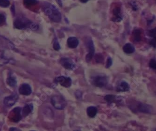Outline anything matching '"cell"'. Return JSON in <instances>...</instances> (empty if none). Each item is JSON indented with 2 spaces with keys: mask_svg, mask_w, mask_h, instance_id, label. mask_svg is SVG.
<instances>
[{
  "mask_svg": "<svg viewBox=\"0 0 156 131\" xmlns=\"http://www.w3.org/2000/svg\"><path fill=\"white\" fill-rule=\"evenodd\" d=\"M112 59L110 58H108L107 60V65H106V67L109 68L112 65Z\"/></svg>",
  "mask_w": 156,
  "mask_h": 131,
  "instance_id": "32",
  "label": "cell"
},
{
  "mask_svg": "<svg viewBox=\"0 0 156 131\" xmlns=\"http://www.w3.org/2000/svg\"><path fill=\"white\" fill-rule=\"evenodd\" d=\"M91 82L92 85L98 87H103L108 83L107 77L103 75H97L91 77Z\"/></svg>",
  "mask_w": 156,
  "mask_h": 131,
  "instance_id": "2",
  "label": "cell"
},
{
  "mask_svg": "<svg viewBox=\"0 0 156 131\" xmlns=\"http://www.w3.org/2000/svg\"><path fill=\"white\" fill-rule=\"evenodd\" d=\"M89 0H79V1H81V3H86Z\"/></svg>",
  "mask_w": 156,
  "mask_h": 131,
  "instance_id": "37",
  "label": "cell"
},
{
  "mask_svg": "<svg viewBox=\"0 0 156 131\" xmlns=\"http://www.w3.org/2000/svg\"><path fill=\"white\" fill-rule=\"evenodd\" d=\"M53 49L55 50H58L61 49V46L59 45V42L57 39H56L53 43Z\"/></svg>",
  "mask_w": 156,
  "mask_h": 131,
  "instance_id": "27",
  "label": "cell"
},
{
  "mask_svg": "<svg viewBox=\"0 0 156 131\" xmlns=\"http://www.w3.org/2000/svg\"><path fill=\"white\" fill-rule=\"evenodd\" d=\"M141 31L139 29H136L133 31L132 35L134 41L136 42H139L141 40Z\"/></svg>",
  "mask_w": 156,
  "mask_h": 131,
  "instance_id": "20",
  "label": "cell"
},
{
  "mask_svg": "<svg viewBox=\"0 0 156 131\" xmlns=\"http://www.w3.org/2000/svg\"><path fill=\"white\" fill-rule=\"evenodd\" d=\"M148 35L151 38H153L156 36V27L152 30H150L148 31Z\"/></svg>",
  "mask_w": 156,
  "mask_h": 131,
  "instance_id": "26",
  "label": "cell"
},
{
  "mask_svg": "<svg viewBox=\"0 0 156 131\" xmlns=\"http://www.w3.org/2000/svg\"><path fill=\"white\" fill-rule=\"evenodd\" d=\"M130 108L134 112H139L145 114H151L153 112V107L151 105L142 103H136V105H134V107L131 106Z\"/></svg>",
  "mask_w": 156,
  "mask_h": 131,
  "instance_id": "3",
  "label": "cell"
},
{
  "mask_svg": "<svg viewBox=\"0 0 156 131\" xmlns=\"http://www.w3.org/2000/svg\"><path fill=\"white\" fill-rule=\"evenodd\" d=\"M114 17L112 19L113 21L115 22H120L122 20V15L121 14V8L116 7L113 10Z\"/></svg>",
  "mask_w": 156,
  "mask_h": 131,
  "instance_id": "12",
  "label": "cell"
},
{
  "mask_svg": "<svg viewBox=\"0 0 156 131\" xmlns=\"http://www.w3.org/2000/svg\"><path fill=\"white\" fill-rule=\"evenodd\" d=\"M52 105L57 109L62 110L65 108L67 103L64 97L59 95H55L51 98Z\"/></svg>",
  "mask_w": 156,
  "mask_h": 131,
  "instance_id": "4",
  "label": "cell"
},
{
  "mask_svg": "<svg viewBox=\"0 0 156 131\" xmlns=\"http://www.w3.org/2000/svg\"><path fill=\"white\" fill-rule=\"evenodd\" d=\"M55 83H58L65 87L68 88L72 85V79L69 77L64 76H59L56 77L54 80Z\"/></svg>",
  "mask_w": 156,
  "mask_h": 131,
  "instance_id": "7",
  "label": "cell"
},
{
  "mask_svg": "<svg viewBox=\"0 0 156 131\" xmlns=\"http://www.w3.org/2000/svg\"><path fill=\"white\" fill-rule=\"evenodd\" d=\"M130 87L128 83L125 81H122L117 85L116 91L118 92H125L130 90Z\"/></svg>",
  "mask_w": 156,
  "mask_h": 131,
  "instance_id": "14",
  "label": "cell"
},
{
  "mask_svg": "<svg viewBox=\"0 0 156 131\" xmlns=\"http://www.w3.org/2000/svg\"><path fill=\"white\" fill-rule=\"evenodd\" d=\"M95 60L97 63H102L103 62L104 58L101 54H97L95 56Z\"/></svg>",
  "mask_w": 156,
  "mask_h": 131,
  "instance_id": "24",
  "label": "cell"
},
{
  "mask_svg": "<svg viewBox=\"0 0 156 131\" xmlns=\"http://www.w3.org/2000/svg\"><path fill=\"white\" fill-rule=\"evenodd\" d=\"M33 110V105L32 104H27L22 109V116L26 117L29 114H30Z\"/></svg>",
  "mask_w": 156,
  "mask_h": 131,
  "instance_id": "15",
  "label": "cell"
},
{
  "mask_svg": "<svg viewBox=\"0 0 156 131\" xmlns=\"http://www.w3.org/2000/svg\"><path fill=\"white\" fill-rule=\"evenodd\" d=\"M18 99V96L16 93H14L12 95L6 97L3 100V103L5 106L7 107H11L14 105L17 102Z\"/></svg>",
  "mask_w": 156,
  "mask_h": 131,
  "instance_id": "8",
  "label": "cell"
},
{
  "mask_svg": "<svg viewBox=\"0 0 156 131\" xmlns=\"http://www.w3.org/2000/svg\"><path fill=\"white\" fill-rule=\"evenodd\" d=\"M10 59L5 55L3 50H0V66L8 64L10 62Z\"/></svg>",
  "mask_w": 156,
  "mask_h": 131,
  "instance_id": "16",
  "label": "cell"
},
{
  "mask_svg": "<svg viewBox=\"0 0 156 131\" xmlns=\"http://www.w3.org/2000/svg\"><path fill=\"white\" fill-rule=\"evenodd\" d=\"M105 99L108 104H110L112 103L116 102V97L112 95H107L105 97Z\"/></svg>",
  "mask_w": 156,
  "mask_h": 131,
  "instance_id": "21",
  "label": "cell"
},
{
  "mask_svg": "<svg viewBox=\"0 0 156 131\" xmlns=\"http://www.w3.org/2000/svg\"><path fill=\"white\" fill-rule=\"evenodd\" d=\"M6 23V17L3 14L0 13V26H3Z\"/></svg>",
  "mask_w": 156,
  "mask_h": 131,
  "instance_id": "28",
  "label": "cell"
},
{
  "mask_svg": "<svg viewBox=\"0 0 156 131\" xmlns=\"http://www.w3.org/2000/svg\"><path fill=\"white\" fill-rule=\"evenodd\" d=\"M38 25L35 23H32L30 25V29H32V30H37L38 29Z\"/></svg>",
  "mask_w": 156,
  "mask_h": 131,
  "instance_id": "31",
  "label": "cell"
},
{
  "mask_svg": "<svg viewBox=\"0 0 156 131\" xmlns=\"http://www.w3.org/2000/svg\"><path fill=\"white\" fill-rule=\"evenodd\" d=\"M154 20V18H152V19H151V20H148V25H151V24H152V23H153V21Z\"/></svg>",
  "mask_w": 156,
  "mask_h": 131,
  "instance_id": "34",
  "label": "cell"
},
{
  "mask_svg": "<svg viewBox=\"0 0 156 131\" xmlns=\"http://www.w3.org/2000/svg\"><path fill=\"white\" fill-rule=\"evenodd\" d=\"M11 9V11L13 15H15V5L14 4H13L12 5L11 8L10 9Z\"/></svg>",
  "mask_w": 156,
  "mask_h": 131,
  "instance_id": "33",
  "label": "cell"
},
{
  "mask_svg": "<svg viewBox=\"0 0 156 131\" xmlns=\"http://www.w3.org/2000/svg\"><path fill=\"white\" fill-rule=\"evenodd\" d=\"M130 5L132 6V9L134 11H136V10L139 9V7L137 5V3H136V1L134 0H133L131 1V3H130Z\"/></svg>",
  "mask_w": 156,
  "mask_h": 131,
  "instance_id": "29",
  "label": "cell"
},
{
  "mask_svg": "<svg viewBox=\"0 0 156 131\" xmlns=\"http://www.w3.org/2000/svg\"><path fill=\"white\" fill-rule=\"evenodd\" d=\"M57 3L60 6H62V0H57Z\"/></svg>",
  "mask_w": 156,
  "mask_h": 131,
  "instance_id": "35",
  "label": "cell"
},
{
  "mask_svg": "<svg viewBox=\"0 0 156 131\" xmlns=\"http://www.w3.org/2000/svg\"><path fill=\"white\" fill-rule=\"evenodd\" d=\"M7 83L10 87H15L16 86L17 84L16 77L14 76H13L11 74H9V77L7 79Z\"/></svg>",
  "mask_w": 156,
  "mask_h": 131,
  "instance_id": "17",
  "label": "cell"
},
{
  "mask_svg": "<svg viewBox=\"0 0 156 131\" xmlns=\"http://www.w3.org/2000/svg\"><path fill=\"white\" fill-rule=\"evenodd\" d=\"M22 108L20 107H17L13 109L9 114V119L13 122H18L22 119Z\"/></svg>",
  "mask_w": 156,
  "mask_h": 131,
  "instance_id": "6",
  "label": "cell"
},
{
  "mask_svg": "<svg viewBox=\"0 0 156 131\" xmlns=\"http://www.w3.org/2000/svg\"><path fill=\"white\" fill-rule=\"evenodd\" d=\"M10 5L9 0H0V7L3 8H7Z\"/></svg>",
  "mask_w": 156,
  "mask_h": 131,
  "instance_id": "23",
  "label": "cell"
},
{
  "mask_svg": "<svg viewBox=\"0 0 156 131\" xmlns=\"http://www.w3.org/2000/svg\"><path fill=\"white\" fill-rule=\"evenodd\" d=\"M60 63L63 67L67 70H73L76 67L75 63L68 58H62L60 60Z\"/></svg>",
  "mask_w": 156,
  "mask_h": 131,
  "instance_id": "9",
  "label": "cell"
},
{
  "mask_svg": "<svg viewBox=\"0 0 156 131\" xmlns=\"http://www.w3.org/2000/svg\"><path fill=\"white\" fill-rule=\"evenodd\" d=\"M43 9L45 15L52 21L55 23H59L61 21V14L54 5L49 3H45L44 4Z\"/></svg>",
  "mask_w": 156,
  "mask_h": 131,
  "instance_id": "1",
  "label": "cell"
},
{
  "mask_svg": "<svg viewBox=\"0 0 156 131\" xmlns=\"http://www.w3.org/2000/svg\"><path fill=\"white\" fill-rule=\"evenodd\" d=\"M149 44L153 47L156 48V36L152 38L149 42Z\"/></svg>",
  "mask_w": 156,
  "mask_h": 131,
  "instance_id": "30",
  "label": "cell"
},
{
  "mask_svg": "<svg viewBox=\"0 0 156 131\" xmlns=\"http://www.w3.org/2000/svg\"><path fill=\"white\" fill-rule=\"evenodd\" d=\"M123 50L126 54H132L135 51V48L133 45L130 43L126 44L123 47Z\"/></svg>",
  "mask_w": 156,
  "mask_h": 131,
  "instance_id": "18",
  "label": "cell"
},
{
  "mask_svg": "<svg viewBox=\"0 0 156 131\" xmlns=\"http://www.w3.org/2000/svg\"><path fill=\"white\" fill-rule=\"evenodd\" d=\"M67 42L68 46L71 49H75L77 47L79 44V40L75 37H70L68 38Z\"/></svg>",
  "mask_w": 156,
  "mask_h": 131,
  "instance_id": "13",
  "label": "cell"
},
{
  "mask_svg": "<svg viewBox=\"0 0 156 131\" xmlns=\"http://www.w3.org/2000/svg\"><path fill=\"white\" fill-rule=\"evenodd\" d=\"M32 21L25 18L20 17L17 18L14 21V27L18 30H24L30 27Z\"/></svg>",
  "mask_w": 156,
  "mask_h": 131,
  "instance_id": "5",
  "label": "cell"
},
{
  "mask_svg": "<svg viewBox=\"0 0 156 131\" xmlns=\"http://www.w3.org/2000/svg\"><path fill=\"white\" fill-rule=\"evenodd\" d=\"M9 131H18L19 129H18L17 128H14V127H12V128H10L9 129Z\"/></svg>",
  "mask_w": 156,
  "mask_h": 131,
  "instance_id": "36",
  "label": "cell"
},
{
  "mask_svg": "<svg viewBox=\"0 0 156 131\" xmlns=\"http://www.w3.org/2000/svg\"><path fill=\"white\" fill-rule=\"evenodd\" d=\"M19 93L21 95L25 96L30 95L32 93V87L28 84L25 83L22 84L19 87Z\"/></svg>",
  "mask_w": 156,
  "mask_h": 131,
  "instance_id": "11",
  "label": "cell"
},
{
  "mask_svg": "<svg viewBox=\"0 0 156 131\" xmlns=\"http://www.w3.org/2000/svg\"><path fill=\"white\" fill-rule=\"evenodd\" d=\"M149 65L150 67L154 70H156V59H151V60H150Z\"/></svg>",
  "mask_w": 156,
  "mask_h": 131,
  "instance_id": "25",
  "label": "cell"
},
{
  "mask_svg": "<svg viewBox=\"0 0 156 131\" xmlns=\"http://www.w3.org/2000/svg\"><path fill=\"white\" fill-rule=\"evenodd\" d=\"M97 108L95 106H90L87 108V114L90 118H93L95 117L97 113Z\"/></svg>",
  "mask_w": 156,
  "mask_h": 131,
  "instance_id": "19",
  "label": "cell"
},
{
  "mask_svg": "<svg viewBox=\"0 0 156 131\" xmlns=\"http://www.w3.org/2000/svg\"><path fill=\"white\" fill-rule=\"evenodd\" d=\"M38 3L37 0H24V4L28 6L36 5Z\"/></svg>",
  "mask_w": 156,
  "mask_h": 131,
  "instance_id": "22",
  "label": "cell"
},
{
  "mask_svg": "<svg viewBox=\"0 0 156 131\" xmlns=\"http://www.w3.org/2000/svg\"><path fill=\"white\" fill-rule=\"evenodd\" d=\"M87 47L88 48V53L86 56V61L87 62L90 61L93 57L95 53V47L93 45V42L91 39L88 40L87 42Z\"/></svg>",
  "mask_w": 156,
  "mask_h": 131,
  "instance_id": "10",
  "label": "cell"
}]
</instances>
